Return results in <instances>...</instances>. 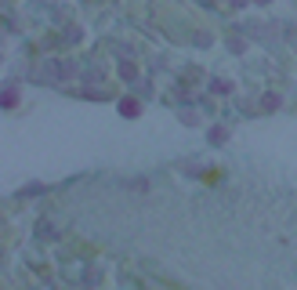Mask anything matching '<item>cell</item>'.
<instances>
[{
    "mask_svg": "<svg viewBox=\"0 0 297 290\" xmlns=\"http://www.w3.org/2000/svg\"><path fill=\"white\" fill-rule=\"evenodd\" d=\"M69 73H73V65L55 58V62H48L44 69H40V73H33V76H36V80H44V84H58V80H65Z\"/></svg>",
    "mask_w": 297,
    "mask_h": 290,
    "instance_id": "1",
    "label": "cell"
},
{
    "mask_svg": "<svg viewBox=\"0 0 297 290\" xmlns=\"http://www.w3.org/2000/svg\"><path fill=\"white\" fill-rule=\"evenodd\" d=\"M120 113H123V116H138V102H134V98L120 102Z\"/></svg>",
    "mask_w": 297,
    "mask_h": 290,
    "instance_id": "2",
    "label": "cell"
}]
</instances>
